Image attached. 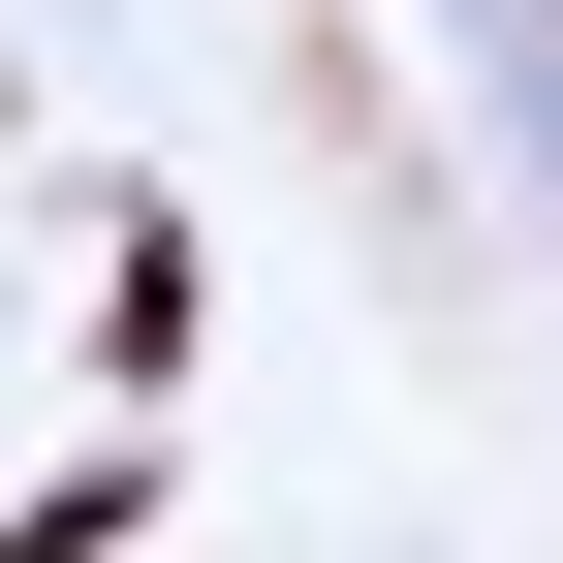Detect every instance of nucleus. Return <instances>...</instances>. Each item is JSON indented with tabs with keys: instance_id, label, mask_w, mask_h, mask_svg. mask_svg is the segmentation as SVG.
<instances>
[{
	"instance_id": "1",
	"label": "nucleus",
	"mask_w": 563,
	"mask_h": 563,
	"mask_svg": "<svg viewBox=\"0 0 563 563\" xmlns=\"http://www.w3.org/2000/svg\"><path fill=\"white\" fill-rule=\"evenodd\" d=\"M470 32V95H501V157H532V220H563V0H439Z\"/></svg>"
}]
</instances>
